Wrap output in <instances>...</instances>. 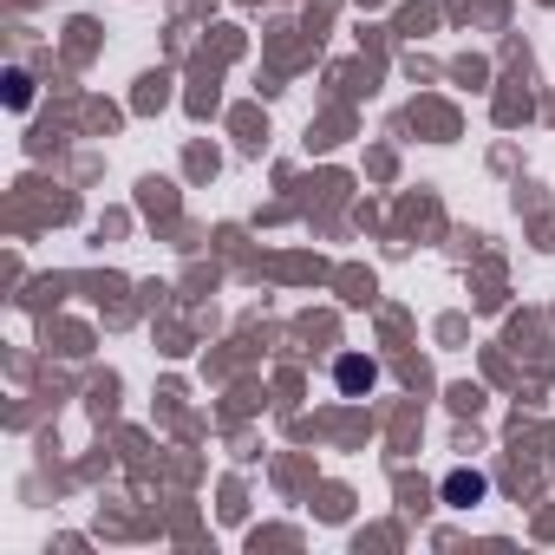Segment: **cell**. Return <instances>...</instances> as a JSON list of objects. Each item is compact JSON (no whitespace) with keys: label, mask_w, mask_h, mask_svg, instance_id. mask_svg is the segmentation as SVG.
Here are the masks:
<instances>
[{"label":"cell","mask_w":555,"mask_h":555,"mask_svg":"<svg viewBox=\"0 0 555 555\" xmlns=\"http://www.w3.org/2000/svg\"><path fill=\"white\" fill-rule=\"evenodd\" d=\"M8 105H14V112L34 105V79H27V73H8Z\"/></svg>","instance_id":"3"},{"label":"cell","mask_w":555,"mask_h":555,"mask_svg":"<svg viewBox=\"0 0 555 555\" xmlns=\"http://www.w3.org/2000/svg\"><path fill=\"white\" fill-rule=\"evenodd\" d=\"M483 490H490L483 470H451V477H444V503H464V509H470V503H483Z\"/></svg>","instance_id":"1"},{"label":"cell","mask_w":555,"mask_h":555,"mask_svg":"<svg viewBox=\"0 0 555 555\" xmlns=\"http://www.w3.org/2000/svg\"><path fill=\"white\" fill-rule=\"evenodd\" d=\"M373 379H379V366H373V360H340V386H347V392H366Z\"/></svg>","instance_id":"2"}]
</instances>
